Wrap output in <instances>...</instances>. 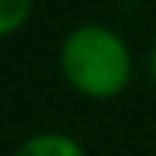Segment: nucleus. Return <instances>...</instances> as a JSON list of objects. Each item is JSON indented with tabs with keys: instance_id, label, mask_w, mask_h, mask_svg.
<instances>
[{
	"instance_id": "f257e3e1",
	"label": "nucleus",
	"mask_w": 156,
	"mask_h": 156,
	"mask_svg": "<svg viewBox=\"0 0 156 156\" xmlns=\"http://www.w3.org/2000/svg\"><path fill=\"white\" fill-rule=\"evenodd\" d=\"M61 76L83 99H118L134 76V54L124 35L102 23H83L64 35L58 48Z\"/></svg>"
},
{
	"instance_id": "f03ea898",
	"label": "nucleus",
	"mask_w": 156,
	"mask_h": 156,
	"mask_svg": "<svg viewBox=\"0 0 156 156\" xmlns=\"http://www.w3.org/2000/svg\"><path fill=\"white\" fill-rule=\"evenodd\" d=\"M10 156H86V147L64 131H38L26 137Z\"/></svg>"
},
{
	"instance_id": "7ed1b4c3",
	"label": "nucleus",
	"mask_w": 156,
	"mask_h": 156,
	"mask_svg": "<svg viewBox=\"0 0 156 156\" xmlns=\"http://www.w3.org/2000/svg\"><path fill=\"white\" fill-rule=\"evenodd\" d=\"M35 0H0V38H10L32 19Z\"/></svg>"
},
{
	"instance_id": "20e7f679",
	"label": "nucleus",
	"mask_w": 156,
	"mask_h": 156,
	"mask_svg": "<svg viewBox=\"0 0 156 156\" xmlns=\"http://www.w3.org/2000/svg\"><path fill=\"white\" fill-rule=\"evenodd\" d=\"M147 67H150V80L156 83V35L150 41V54H147Z\"/></svg>"
}]
</instances>
